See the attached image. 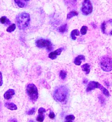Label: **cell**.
<instances>
[{
    "instance_id": "obj_1",
    "label": "cell",
    "mask_w": 112,
    "mask_h": 122,
    "mask_svg": "<svg viewBox=\"0 0 112 122\" xmlns=\"http://www.w3.org/2000/svg\"><path fill=\"white\" fill-rule=\"evenodd\" d=\"M68 96V89L65 86H60L54 92L53 97L58 102H63L66 100Z\"/></svg>"
},
{
    "instance_id": "obj_2",
    "label": "cell",
    "mask_w": 112,
    "mask_h": 122,
    "mask_svg": "<svg viewBox=\"0 0 112 122\" xmlns=\"http://www.w3.org/2000/svg\"><path fill=\"white\" fill-rule=\"evenodd\" d=\"M17 24L19 29L21 30L25 29L30 24L31 18L27 13H21L17 16Z\"/></svg>"
},
{
    "instance_id": "obj_3",
    "label": "cell",
    "mask_w": 112,
    "mask_h": 122,
    "mask_svg": "<svg viewBox=\"0 0 112 122\" xmlns=\"http://www.w3.org/2000/svg\"><path fill=\"white\" fill-rule=\"evenodd\" d=\"M95 89H99L102 91L103 94L105 95V96L108 97L110 96L108 91L103 87V86H101V84L98 83L97 82H94V81H91L88 84L87 87V92L91 91L92 90Z\"/></svg>"
},
{
    "instance_id": "obj_4",
    "label": "cell",
    "mask_w": 112,
    "mask_h": 122,
    "mask_svg": "<svg viewBox=\"0 0 112 122\" xmlns=\"http://www.w3.org/2000/svg\"><path fill=\"white\" fill-rule=\"evenodd\" d=\"M27 93L29 96L30 99L35 102L38 98V91L37 87L33 84H30L27 86Z\"/></svg>"
},
{
    "instance_id": "obj_5",
    "label": "cell",
    "mask_w": 112,
    "mask_h": 122,
    "mask_svg": "<svg viewBox=\"0 0 112 122\" xmlns=\"http://www.w3.org/2000/svg\"><path fill=\"white\" fill-rule=\"evenodd\" d=\"M100 65L103 71H110L112 70V59L110 57L104 56L101 59Z\"/></svg>"
},
{
    "instance_id": "obj_6",
    "label": "cell",
    "mask_w": 112,
    "mask_h": 122,
    "mask_svg": "<svg viewBox=\"0 0 112 122\" xmlns=\"http://www.w3.org/2000/svg\"><path fill=\"white\" fill-rule=\"evenodd\" d=\"M36 45L38 47L41 48H46L48 51H51L53 49V46L51 41L48 39H41L36 41Z\"/></svg>"
},
{
    "instance_id": "obj_7",
    "label": "cell",
    "mask_w": 112,
    "mask_h": 122,
    "mask_svg": "<svg viewBox=\"0 0 112 122\" xmlns=\"http://www.w3.org/2000/svg\"><path fill=\"white\" fill-rule=\"evenodd\" d=\"M92 5L90 0H84L82 3V6L81 8V11L83 15H88L92 11Z\"/></svg>"
},
{
    "instance_id": "obj_8",
    "label": "cell",
    "mask_w": 112,
    "mask_h": 122,
    "mask_svg": "<svg viewBox=\"0 0 112 122\" xmlns=\"http://www.w3.org/2000/svg\"><path fill=\"white\" fill-rule=\"evenodd\" d=\"M101 28L103 34L112 36V20H110L103 22Z\"/></svg>"
},
{
    "instance_id": "obj_9",
    "label": "cell",
    "mask_w": 112,
    "mask_h": 122,
    "mask_svg": "<svg viewBox=\"0 0 112 122\" xmlns=\"http://www.w3.org/2000/svg\"><path fill=\"white\" fill-rule=\"evenodd\" d=\"M63 48H59V49H56V51H53V52H51L49 55V58L51 60H55L57 58V56L60 55L61 54V53L62 52Z\"/></svg>"
},
{
    "instance_id": "obj_10",
    "label": "cell",
    "mask_w": 112,
    "mask_h": 122,
    "mask_svg": "<svg viewBox=\"0 0 112 122\" xmlns=\"http://www.w3.org/2000/svg\"><path fill=\"white\" fill-rule=\"evenodd\" d=\"M13 95H15V91L13 89H9L4 94V97L5 99L9 100L12 97Z\"/></svg>"
},
{
    "instance_id": "obj_11",
    "label": "cell",
    "mask_w": 112,
    "mask_h": 122,
    "mask_svg": "<svg viewBox=\"0 0 112 122\" xmlns=\"http://www.w3.org/2000/svg\"><path fill=\"white\" fill-rule=\"evenodd\" d=\"M14 1L19 7L24 8L27 5V3L30 0H14Z\"/></svg>"
},
{
    "instance_id": "obj_12",
    "label": "cell",
    "mask_w": 112,
    "mask_h": 122,
    "mask_svg": "<svg viewBox=\"0 0 112 122\" xmlns=\"http://www.w3.org/2000/svg\"><path fill=\"white\" fill-rule=\"evenodd\" d=\"M86 58H85L84 56L83 55H79L77 57H76L74 60V63L76 65H81V63H82V61H85Z\"/></svg>"
},
{
    "instance_id": "obj_13",
    "label": "cell",
    "mask_w": 112,
    "mask_h": 122,
    "mask_svg": "<svg viewBox=\"0 0 112 122\" xmlns=\"http://www.w3.org/2000/svg\"><path fill=\"white\" fill-rule=\"evenodd\" d=\"M5 106L6 108H8V109H10V110H16V109H17V106L15 104L11 103V102H6L5 104Z\"/></svg>"
},
{
    "instance_id": "obj_14",
    "label": "cell",
    "mask_w": 112,
    "mask_h": 122,
    "mask_svg": "<svg viewBox=\"0 0 112 122\" xmlns=\"http://www.w3.org/2000/svg\"><path fill=\"white\" fill-rule=\"evenodd\" d=\"M81 68H82V69L83 71H84L86 74H89V72H90L91 66L89 64H84V65H83L81 66Z\"/></svg>"
},
{
    "instance_id": "obj_15",
    "label": "cell",
    "mask_w": 112,
    "mask_h": 122,
    "mask_svg": "<svg viewBox=\"0 0 112 122\" xmlns=\"http://www.w3.org/2000/svg\"><path fill=\"white\" fill-rule=\"evenodd\" d=\"M79 34H80L79 31L77 29H74L72 31V32L70 34V36L73 40H76V36H79Z\"/></svg>"
},
{
    "instance_id": "obj_16",
    "label": "cell",
    "mask_w": 112,
    "mask_h": 122,
    "mask_svg": "<svg viewBox=\"0 0 112 122\" xmlns=\"http://www.w3.org/2000/svg\"><path fill=\"white\" fill-rule=\"evenodd\" d=\"M0 22L3 24H5L6 25H10V21L8 19L6 16H2L0 18Z\"/></svg>"
},
{
    "instance_id": "obj_17",
    "label": "cell",
    "mask_w": 112,
    "mask_h": 122,
    "mask_svg": "<svg viewBox=\"0 0 112 122\" xmlns=\"http://www.w3.org/2000/svg\"><path fill=\"white\" fill-rule=\"evenodd\" d=\"M58 30L61 33L65 32L67 31V25H66V24H64V25L60 26V27L58 29Z\"/></svg>"
},
{
    "instance_id": "obj_18",
    "label": "cell",
    "mask_w": 112,
    "mask_h": 122,
    "mask_svg": "<svg viewBox=\"0 0 112 122\" xmlns=\"http://www.w3.org/2000/svg\"><path fill=\"white\" fill-rule=\"evenodd\" d=\"M78 15V13H77V11H70V13H68V15H67V18L68 19H70V18H72V17H74L75 16H77Z\"/></svg>"
},
{
    "instance_id": "obj_19",
    "label": "cell",
    "mask_w": 112,
    "mask_h": 122,
    "mask_svg": "<svg viewBox=\"0 0 112 122\" xmlns=\"http://www.w3.org/2000/svg\"><path fill=\"white\" fill-rule=\"evenodd\" d=\"M44 116L43 115V113H39L38 116L37 117V121L39 122H42L44 121Z\"/></svg>"
},
{
    "instance_id": "obj_20",
    "label": "cell",
    "mask_w": 112,
    "mask_h": 122,
    "mask_svg": "<svg viewBox=\"0 0 112 122\" xmlns=\"http://www.w3.org/2000/svg\"><path fill=\"white\" fill-rule=\"evenodd\" d=\"M15 28H16V25H15V24H11V25L9 26V27L7 28L6 31H7V32H13V31L15 30Z\"/></svg>"
},
{
    "instance_id": "obj_21",
    "label": "cell",
    "mask_w": 112,
    "mask_h": 122,
    "mask_svg": "<svg viewBox=\"0 0 112 122\" xmlns=\"http://www.w3.org/2000/svg\"><path fill=\"white\" fill-rule=\"evenodd\" d=\"M87 31V26H82V27L81 28V32L82 35L86 34Z\"/></svg>"
},
{
    "instance_id": "obj_22",
    "label": "cell",
    "mask_w": 112,
    "mask_h": 122,
    "mask_svg": "<svg viewBox=\"0 0 112 122\" xmlns=\"http://www.w3.org/2000/svg\"><path fill=\"white\" fill-rule=\"evenodd\" d=\"M66 76V72L64 70H61L60 72V76L61 79H65Z\"/></svg>"
},
{
    "instance_id": "obj_23",
    "label": "cell",
    "mask_w": 112,
    "mask_h": 122,
    "mask_svg": "<svg viewBox=\"0 0 112 122\" xmlns=\"http://www.w3.org/2000/svg\"><path fill=\"white\" fill-rule=\"evenodd\" d=\"M35 111H36V107H33V108H32L31 109L29 110V111L27 112V114L29 115H33V114H34Z\"/></svg>"
},
{
    "instance_id": "obj_24",
    "label": "cell",
    "mask_w": 112,
    "mask_h": 122,
    "mask_svg": "<svg viewBox=\"0 0 112 122\" xmlns=\"http://www.w3.org/2000/svg\"><path fill=\"white\" fill-rule=\"evenodd\" d=\"M74 119H75V117L72 115H68V116H66L65 117V120H74Z\"/></svg>"
},
{
    "instance_id": "obj_25",
    "label": "cell",
    "mask_w": 112,
    "mask_h": 122,
    "mask_svg": "<svg viewBox=\"0 0 112 122\" xmlns=\"http://www.w3.org/2000/svg\"><path fill=\"white\" fill-rule=\"evenodd\" d=\"M46 112V109H44V108H43V107H41V108H39V109H38V113H44Z\"/></svg>"
},
{
    "instance_id": "obj_26",
    "label": "cell",
    "mask_w": 112,
    "mask_h": 122,
    "mask_svg": "<svg viewBox=\"0 0 112 122\" xmlns=\"http://www.w3.org/2000/svg\"><path fill=\"white\" fill-rule=\"evenodd\" d=\"M49 117H50V118H51V119L55 118V114H54L53 112H52V111H51V112H50V115H49Z\"/></svg>"
},
{
    "instance_id": "obj_27",
    "label": "cell",
    "mask_w": 112,
    "mask_h": 122,
    "mask_svg": "<svg viewBox=\"0 0 112 122\" xmlns=\"http://www.w3.org/2000/svg\"><path fill=\"white\" fill-rule=\"evenodd\" d=\"M3 84V78H2V74L0 71V86H2Z\"/></svg>"
},
{
    "instance_id": "obj_28",
    "label": "cell",
    "mask_w": 112,
    "mask_h": 122,
    "mask_svg": "<svg viewBox=\"0 0 112 122\" xmlns=\"http://www.w3.org/2000/svg\"><path fill=\"white\" fill-rule=\"evenodd\" d=\"M10 122H17V121L15 119H11V120H10Z\"/></svg>"
},
{
    "instance_id": "obj_29",
    "label": "cell",
    "mask_w": 112,
    "mask_h": 122,
    "mask_svg": "<svg viewBox=\"0 0 112 122\" xmlns=\"http://www.w3.org/2000/svg\"><path fill=\"white\" fill-rule=\"evenodd\" d=\"M65 122H72V120H67Z\"/></svg>"
},
{
    "instance_id": "obj_30",
    "label": "cell",
    "mask_w": 112,
    "mask_h": 122,
    "mask_svg": "<svg viewBox=\"0 0 112 122\" xmlns=\"http://www.w3.org/2000/svg\"><path fill=\"white\" fill-rule=\"evenodd\" d=\"M29 122H34V121L33 120H31Z\"/></svg>"
}]
</instances>
